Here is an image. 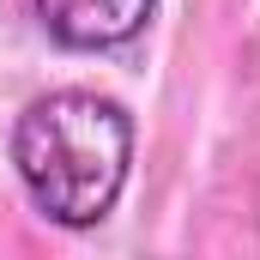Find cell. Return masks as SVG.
Segmentation results:
<instances>
[{
  "label": "cell",
  "instance_id": "6da1fadb",
  "mask_svg": "<svg viewBox=\"0 0 260 260\" xmlns=\"http://www.w3.org/2000/svg\"><path fill=\"white\" fill-rule=\"evenodd\" d=\"M12 170L61 230H97L133 170V121L97 91H49L12 121Z\"/></svg>",
  "mask_w": 260,
  "mask_h": 260
},
{
  "label": "cell",
  "instance_id": "7a4b0ae2",
  "mask_svg": "<svg viewBox=\"0 0 260 260\" xmlns=\"http://www.w3.org/2000/svg\"><path fill=\"white\" fill-rule=\"evenodd\" d=\"M37 24L61 43V49H121L145 30V18L157 12V0H30Z\"/></svg>",
  "mask_w": 260,
  "mask_h": 260
}]
</instances>
